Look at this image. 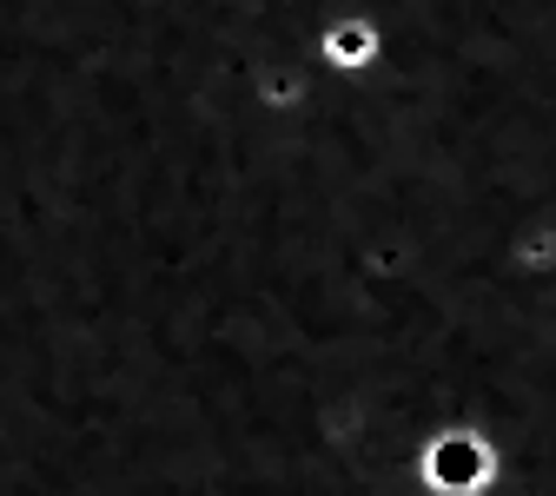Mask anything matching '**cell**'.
<instances>
[{"label": "cell", "instance_id": "6da1fadb", "mask_svg": "<svg viewBox=\"0 0 556 496\" xmlns=\"http://www.w3.org/2000/svg\"><path fill=\"white\" fill-rule=\"evenodd\" d=\"M312 60H318L325 80L358 87V80H371L378 66L391 60V27H384L378 14H365V8L331 14V21H318V34H312Z\"/></svg>", "mask_w": 556, "mask_h": 496}]
</instances>
